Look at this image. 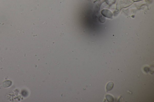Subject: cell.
Returning <instances> with one entry per match:
<instances>
[{
    "instance_id": "cell-2",
    "label": "cell",
    "mask_w": 154,
    "mask_h": 102,
    "mask_svg": "<svg viewBox=\"0 0 154 102\" xmlns=\"http://www.w3.org/2000/svg\"><path fill=\"white\" fill-rule=\"evenodd\" d=\"M114 83L112 82H109L107 83L106 85V89L107 91L111 90L113 88Z\"/></svg>"
},
{
    "instance_id": "cell-4",
    "label": "cell",
    "mask_w": 154,
    "mask_h": 102,
    "mask_svg": "<svg viewBox=\"0 0 154 102\" xmlns=\"http://www.w3.org/2000/svg\"><path fill=\"white\" fill-rule=\"evenodd\" d=\"M133 0V1H141L142 0Z\"/></svg>"
},
{
    "instance_id": "cell-3",
    "label": "cell",
    "mask_w": 154,
    "mask_h": 102,
    "mask_svg": "<svg viewBox=\"0 0 154 102\" xmlns=\"http://www.w3.org/2000/svg\"><path fill=\"white\" fill-rule=\"evenodd\" d=\"M106 98L108 101L109 102L113 101L114 98L112 96L109 95H106Z\"/></svg>"
},
{
    "instance_id": "cell-1",
    "label": "cell",
    "mask_w": 154,
    "mask_h": 102,
    "mask_svg": "<svg viewBox=\"0 0 154 102\" xmlns=\"http://www.w3.org/2000/svg\"><path fill=\"white\" fill-rule=\"evenodd\" d=\"M133 3L132 0H119L117 4V8L121 9L128 7Z\"/></svg>"
}]
</instances>
